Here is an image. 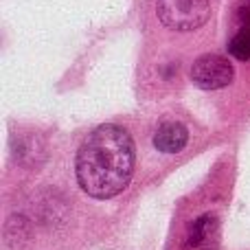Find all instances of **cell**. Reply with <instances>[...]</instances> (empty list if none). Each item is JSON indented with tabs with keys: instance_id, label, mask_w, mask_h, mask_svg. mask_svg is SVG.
<instances>
[{
	"instance_id": "cell-1",
	"label": "cell",
	"mask_w": 250,
	"mask_h": 250,
	"mask_svg": "<svg viewBox=\"0 0 250 250\" xmlns=\"http://www.w3.org/2000/svg\"><path fill=\"white\" fill-rule=\"evenodd\" d=\"M134 158V141L123 127L112 123L99 125L77 151L79 187L90 198H114L129 185Z\"/></svg>"
},
{
	"instance_id": "cell-2",
	"label": "cell",
	"mask_w": 250,
	"mask_h": 250,
	"mask_svg": "<svg viewBox=\"0 0 250 250\" xmlns=\"http://www.w3.org/2000/svg\"><path fill=\"white\" fill-rule=\"evenodd\" d=\"M156 13L163 26L176 33L195 31L211 18V0H158Z\"/></svg>"
},
{
	"instance_id": "cell-3",
	"label": "cell",
	"mask_w": 250,
	"mask_h": 250,
	"mask_svg": "<svg viewBox=\"0 0 250 250\" xmlns=\"http://www.w3.org/2000/svg\"><path fill=\"white\" fill-rule=\"evenodd\" d=\"M235 77L233 64L229 57L215 55V53H207V55L198 57L191 66V82L202 90H220L226 88Z\"/></svg>"
},
{
	"instance_id": "cell-4",
	"label": "cell",
	"mask_w": 250,
	"mask_h": 250,
	"mask_svg": "<svg viewBox=\"0 0 250 250\" xmlns=\"http://www.w3.org/2000/svg\"><path fill=\"white\" fill-rule=\"evenodd\" d=\"M220 248V222L215 215L204 213L195 217L187 235V250H217Z\"/></svg>"
},
{
	"instance_id": "cell-5",
	"label": "cell",
	"mask_w": 250,
	"mask_h": 250,
	"mask_svg": "<svg viewBox=\"0 0 250 250\" xmlns=\"http://www.w3.org/2000/svg\"><path fill=\"white\" fill-rule=\"evenodd\" d=\"M187 141H189V129L180 121L167 119V121H163L156 127L154 145L163 154H178V151L185 149Z\"/></svg>"
},
{
	"instance_id": "cell-6",
	"label": "cell",
	"mask_w": 250,
	"mask_h": 250,
	"mask_svg": "<svg viewBox=\"0 0 250 250\" xmlns=\"http://www.w3.org/2000/svg\"><path fill=\"white\" fill-rule=\"evenodd\" d=\"M229 51L237 60H250V4L246 7V11H244L242 26L237 29L235 38L230 40Z\"/></svg>"
}]
</instances>
